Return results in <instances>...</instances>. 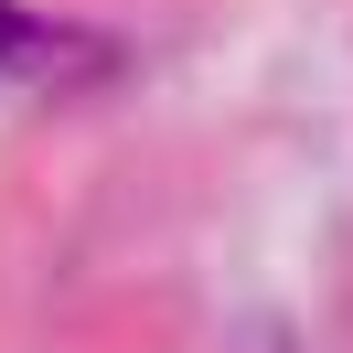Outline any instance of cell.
Segmentation results:
<instances>
[{
	"label": "cell",
	"instance_id": "obj_1",
	"mask_svg": "<svg viewBox=\"0 0 353 353\" xmlns=\"http://www.w3.org/2000/svg\"><path fill=\"white\" fill-rule=\"evenodd\" d=\"M11 43H22V22H11V11H0V54H11Z\"/></svg>",
	"mask_w": 353,
	"mask_h": 353
}]
</instances>
